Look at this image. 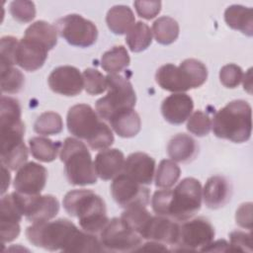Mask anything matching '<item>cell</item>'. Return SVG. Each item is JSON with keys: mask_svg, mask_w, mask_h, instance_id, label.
I'll list each match as a JSON object with an SVG mask.
<instances>
[{"mask_svg": "<svg viewBox=\"0 0 253 253\" xmlns=\"http://www.w3.org/2000/svg\"><path fill=\"white\" fill-rule=\"evenodd\" d=\"M28 240L35 246L49 251L102 252L100 239L93 233L82 231L68 219L35 222L26 230Z\"/></svg>", "mask_w": 253, "mask_h": 253, "instance_id": "obj_1", "label": "cell"}, {"mask_svg": "<svg viewBox=\"0 0 253 253\" xmlns=\"http://www.w3.org/2000/svg\"><path fill=\"white\" fill-rule=\"evenodd\" d=\"M25 126L21 120V106L12 97H1L0 136L1 162L10 170L23 166L28 159V149L24 143Z\"/></svg>", "mask_w": 253, "mask_h": 253, "instance_id": "obj_2", "label": "cell"}, {"mask_svg": "<svg viewBox=\"0 0 253 253\" xmlns=\"http://www.w3.org/2000/svg\"><path fill=\"white\" fill-rule=\"evenodd\" d=\"M202 186L195 178L183 179L173 190L156 191L151 199L153 211L157 215L176 220H187L201 209Z\"/></svg>", "mask_w": 253, "mask_h": 253, "instance_id": "obj_3", "label": "cell"}, {"mask_svg": "<svg viewBox=\"0 0 253 253\" xmlns=\"http://www.w3.org/2000/svg\"><path fill=\"white\" fill-rule=\"evenodd\" d=\"M66 124L72 135L85 140L94 150L107 149L114 142L111 128L87 104L72 106L67 113Z\"/></svg>", "mask_w": 253, "mask_h": 253, "instance_id": "obj_4", "label": "cell"}, {"mask_svg": "<svg viewBox=\"0 0 253 253\" xmlns=\"http://www.w3.org/2000/svg\"><path fill=\"white\" fill-rule=\"evenodd\" d=\"M62 204L69 215L78 218L86 232H100L109 221L104 200L91 190H72L64 196Z\"/></svg>", "mask_w": 253, "mask_h": 253, "instance_id": "obj_5", "label": "cell"}, {"mask_svg": "<svg viewBox=\"0 0 253 253\" xmlns=\"http://www.w3.org/2000/svg\"><path fill=\"white\" fill-rule=\"evenodd\" d=\"M215 136L232 142L247 141L252 130L251 106L244 100H235L217 111L211 121Z\"/></svg>", "mask_w": 253, "mask_h": 253, "instance_id": "obj_6", "label": "cell"}, {"mask_svg": "<svg viewBox=\"0 0 253 253\" xmlns=\"http://www.w3.org/2000/svg\"><path fill=\"white\" fill-rule=\"evenodd\" d=\"M208 78L206 65L194 58L185 59L176 66L167 63L158 68L155 79L158 85L169 92L183 93L202 86Z\"/></svg>", "mask_w": 253, "mask_h": 253, "instance_id": "obj_7", "label": "cell"}, {"mask_svg": "<svg viewBox=\"0 0 253 253\" xmlns=\"http://www.w3.org/2000/svg\"><path fill=\"white\" fill-rule=\"evenodd\" d=\"M59 156L64 163V171L70 184L86 186L97 182L94 162L82 141L74 137L65 138Z\"/></svg>", "mask_w": 253, "mask_h": 253, "instance_id": "obj_8", "label": "cell"}, {"mask_svg": "<svg viewBox=\"0 0 253 253\" xmlns=\"http://www.w3.org/2000/svg\"><path fill=\"white\" fill-rule=\"evenodd\" d=\"M108 93L96 102V111L105 121L117 112L133 109L136 95L131 83L122 75L109 74L107 77Z\"/></svg>", "mask_w": 253, "mask_h": 253, "instance_id": "obj_9", "label": "cell"}, {"mask_svg": "<svg viewBox=\"0 0 253 253\" xmlns=\"http://www.w3.org/2000/svg\"><path fill=\"white\" fill-rule=\"evenodd\" d=\"M141 236L122 218H112L100 231V242L104 251H136L141 245Z\"/></svg>", "mask_w": 253, "mask_h": 253, "instance_id": "obj_10", "label": "cell"}, {"mask_svg": "<svg viewBox=\"0 0 253 253\" xmlns=\"http://www.w3.org/2000/svg\"><path fill=\"white\" fill-rule=\"evenodd\" d=\"M54 27L69 44L79 47L92 45L98 37L96 26L78 14H70L57 20Z\"/></svg>", "mask_w": 253, "mask_h": 253, "instance_id": "obj_11", "label": "cell"}, {"mask_svg": "<svg viewBox=\"0 0 253 253\" xmlns=\"http://www.w3.org/2000/svg\"><path fill=\"white\" fill-rule=\"evenodd\" d=\"M214 237V229L211 223L205 217H197L180 225L177 249L175 251L202 250L210 244Z\"/></svg>", "mask_w": 253, "mask_h": 253, "instance_id": "obj_12", "label": "cell"}, {"mask_svg": "<svg viewBox=\"0 0 253 253\" xmlns=\"http://www.w3.org/2000/svg\"><path fill=\"white\" fill-rule=\"evenodd\" d=\"M111 194L115 202L125 209L146 207L150 200L148 188L135 182L124 173L115 177L111 184Z\"/></svg>", "mask_w": 253, "mask_h": 253, "instance_id": "obj_13", "label": "cell"}, {"mask_svg": "<svg viewBox=\"0 0 253 253\" xmlns=\"http://www.w3.org/2000/svg\"><path fill=\"white\" fill-rule=\"evenodd\" d=\"M23 214L31 222L48 221L53 218L59 211L57 199L51 195H23L15 192Z\"/></svg>", "mask_w": 253, "mask_h": 253, "instance_id": "obj_14", "label": "cell"}, {"mask_svg": "<svg viewBox=\"0 0 253 253\" xmlns=\"http://www.w3.org/2000/svg\"><path fill=\"white\" fill-rule=\"evenodd\" d=\"M0 213V236L2 243L5 244L20 234V221L24 215L15 192L2 197Z\"/></svg>", "mask_w": 253, "mask_h": 253, "instance_id": "obj_15", "label": "cell"}, {"mask_svg": "<svg viewBox=\"0 0 253 253\" xmlns=\"http://www.w3.org/2000/svg\"><path fill=\"white\" fill-rule=\"evenodd\" d=\"M46 178L47 171L43 166L28 162L19 168L14 179V189L23 195H40L45 186Z\"/></svg>", "mask_w": 253, "mask_h": 253, "instance_id": "obj_16", "label": "cell"}, {"mask_svg": "<svg viewBox=\"0 0 253 253\" xmlns=\"http://www.w3.org/2000/svg\"><path fill=\"white\" fill-rule=\"evenodd\" d=\"M47 82L53 92L63 96H76L84 88L83 75L76 67L70 65L54 68Z\"/></svg>", "mask_w": 253, "mask_h": 253, "instance_id": "obj_17", "label": "cell"}, {"mask_svg": "<svg viewBox=\"0 0 253 253\" xmlns=\"http://www.w3.org/2000/svg\"><path fill=\"white\" fill-rule=\"evenodd\" d=\"M47 51L48 48L42 42L23 37L16 48V64L27 71H36L45 62Z\"/></svg>", "mask_w": 253, "mask_h": 253, "instance_id": "obj_18", "label": "cell"}, {"mask_svg": "<svg viewBox=\"0 0 253 253\" xmlns=\"http://www.w3.org/2000/svg\"><path fill=\"white\" fill-rule=\"evenodd\" d=\"M179 229L180 225L167 216L152 215L144 228L141 237L150 241L176 245L179 237Z\"/></svg>", "mask_w": 253, "mask_h": 253, "instance_id": "obj_19", "label": "cell"}, {"mask_svg": "<svg viewBox=\"0 0 253 253\" xmlns=\"http://www.w3.org/2000/svg\"><path fill=\"white\" fill-rule=\"evenodd\" d=\"M155 171V160L146 153L134 152L125 160L123 173L141 185L151 184Z\"/></svg>", "mask_w": 253, "mask_h": 253, "instance_id": "obj_20", "label": "cell"}, {"mask_svg": "<svg viewBox=\"0 0 253 253\" xmlns=\"http://www.w3.org/2000/svg\"><path fill=\"white\" fill-rule=\"evenodd\" d=\"M193 108L194 102L189 95L185 93H174L163 100L161 113L168 123L180 125L190 118Z\"/></svg>", "mask_w": 253, "mask_h": 253, "instance_id": "obj_21", "label": "cell"}, {"mask_svg": "<svg viewBox=\"0 0 253 253\" xmlns=\"http://www.w3.org/2000/svg\"><path fill=\"white\" fill-rule=\"evenodd\" d=\"M124 164V153L117 148L103 149L96 155L94 161L96 174L102 180H111L117 177L123 171Z\"/></svg>", "mask_w": 253, "mask_h": 253, "instance_id": "obj_22", "label": "cell"}, {"mask_svg": "<svg viewBox=\"0 0 253 253\" xmlns=\"http://www.w3.org/2000/svg\"><path fill=\"white\" fill-rule=\"evenodd\" d=\"M204 202L210 209H219L230 200L231 189L228 181L222 176H212L208 179L202 190Z\"/></svg>", "mask_w": 253, "mask_h": 253, "instance_id": "obj_23", "label": "cell"}, {"mask_svg": "<svg viewBox=\"0 0 253 253\" xmlns=\"http://www.w3.org/2000/svg\"><path fill=\"white\" fill-rule=\"evenodd\" d=\"M111 127L122 137H133L140 130V118L133 109H126L115 113L108 120Z\"/></svg>", "mask_w": 253, "mask_h": 253, "instance_id": "obj_24", "label": "cell"}, {"mask_svg": "<svg viewBox=\"0 0 253 253\" xmlns=\"http://www.w3.org/2000/svg\"><path fill=\"white\" fill-rule=\"evenodd\" d=\"M198 151L196 140L186 134L178 133L168 142L167 152L169 157L176 162H188L192 160Z\"/></svg>", "mask_w": 253, "mask_h": 253, "instance_id": "obj_25", "label": "cell"}, {"mask_svg": "<svg viewBox=\"0 0 253 253\" xmlns=\"http://www.w3.org/2000/svg\"><path fill=\"white\" fill-rule=\"evenodd\" d=\"M226 24L233 30L251 37L253 35V11L242 5H231L224 12Z\"/></svg>", "mask_w": 253, "mask_h": 253, "instance_id": "obj_26", "label": "cell"}, {"mask_svg": "<svg viewBox=\"0 0 253 253\" xmlns=\"http://www.w3.org/2000/svg\"><path fill=\"white\" fill-rule=\"evenodd\" d=\"M133 12L128 6L116 5L112 7L106 16L108 28L116 35L126 34L134 25Z\"/></svg>", "mask_w": 253, "mask_h": 253, "instance_id": "obj_27", "label": "cell"}, {"mask_svg": "<svg viewBox=\"0 0 253 253\" xmlns=\"http://www.w3.org/2000/svg\"><path fill=\"white\" fill-rule=\"evenodd\" d=\"M29 145L32 155L37 160L42 162H51L56 158L62 144L60 141L54 142L46 137L35 136L30 138Z\"/></svg>", "mask_w": 253, "mask_h": 253, "instance_id": "obj_28", "label": "cell"}, {"mask_svg": "<svg viewBox=\"0 0 253 253\" xmlns=\"http://www.w3.org/2000/svg\"><path fill=\"white\" fill-rule=\"evenodd\" d=\"M130 62L127 50L123 45H117L106 51L101 57V66L109 74H118Z\"/></svg>", "mask_w": 253, "mask_h": 253, "instance_id": "obj_29", "label": "cell"}, {"mask_svg": "<svg viewBox=\"0 0 253 253\" xmlns=\"http://www.w3.org/2000/svg\"><path fill=\"white\" fill-rule=\"evenodd\" d=\"M152 42V32L143 22H136L126 33V42L133 52L146 49Z\"/></svg>", "mask_w": 253, "mask_h": 253, "instance_id": "obj_30", "label": "cell"}, {"mask_svg": "<svg viewBox=\"0 0 253 253\" xmlns=\"http://www.w3.org/2000/svg\"><path fill=\"white\" fill-rule=\"evenodd\" d=\"M24 37L42 42L48 50L53 48L57 42V31L55 27L44 21H37L29 26L25 31Z\"/></svg>", "mask_w": 253, "mask_h": 253, "instance_id": "obj_31", "label": "cell"}, {"mask_svg": "<svg viewBox=\"0 0 253 253\" xmlns=\"http://www.w3.org/2000/svg\"><path fill=\"white\" fill-rule=\"evenodd\" d=\"M152 32L157 42L170 44L174 42L179 36V25L173 18L162 16L154 21Z\"/></svg>", "mask_w": 253, "mask_h": 253, "instance_id": "obj_32", "label": "cell"}, {"mask_svg": "<svg viewBox=\"0 0 253 253\" xmlns=\"http://www.w3.org/2000/svg\"><path fill=\"white\" fill-rule=\"evenodd\" d=\"M180 175V167L173 160L164 159L159 163L156 170L155 185L161 189H169L176 184Z\"/></svg>", "mask_w": 253, "mask_h": 253, "instance_id": "obj_33", "label": "cell"}, {"mask_svg": "<svg viewBox=\"0 0 253 253\" xmlns=\"http://www.w3.org/2000/svg\"><path fill=\"white\" fill-rule=\"evenodd\" d=\"M63 128L62 119L59 114L54 112H44L38 117L35 122L34 129L42 135H52L59 133Z\"/></svg>", "mask_w": 253, "mask_h": 253, "instance_id": "obj_34", "label": "cell"}, {"mask_svg": "<svg viewBox=\"0 0 253 253\" xmlns=\"http://www.w3.org/2000/svg\"><path fill=\"white\" fill-rule=\"evenodd\" d=\"M151 216L152 215L145 209V207H133L126 209V211L122 213L121 218L141 236Z\"/></svg>", "mask_w": 253, "mask_h": 253, "instance_id": "obj_35", "label": "cell"}, {"mask_svg": "<svg viewBox=\"0 0 253 253\" xmlns=\"http://www.w3.org/2000/svg\"><path fill=\"white\" fill-rule=\"evenodd\" d=\"M25 78L23 73L11 66L1 68V90L3 93H18L24 86Z\"/></svg>", "mask_w": 253, "mask_h": 253, "instance_id": "obj_36", "label": "cell"}, {"mask_svg": "<svg viewBox=\"0 0 253 253\" xmlns=\"http://www.w3.org/2000/svg\"><path fill=\"white\" fill-rule=\"evenodd\" d=\"M84 88L90 95L102 94L107 89L106 77L97 69L87 68L83 71Z\"/></svg>", "mask_w": 253, "mask_h": 253, "instance_id": "obj_37", "label": "cell"}, {"mask_svg": "<svg viewBox=\"0 0 253 253\" xmlns=\"http://www.w3.org/2000/svg\"><path fill=\"white\" fill-rule=\"evenodd\" d=\"M10 13L16 21L28 23L36 17V7L32 1L16 0L10 3Z\"/></svg>", "mask_w": 253, "mask_h": 253, "instance_id": "obj_38", "label": "cell"}, {"mask_svg": "<svg viewBox=\"0 0 253 253\" xmlns=\"http://www.w3.org/2000/svg\"><path fill=\"white\" fill-rule=\"evenodd\" d=\"M211 128V121L210 117L202 111H196L192 114L187 123V129L197 136H205L209 134Z\"/></svg>", "mask_w": 253, "mask_h": 253, "instance_id": "obj_39", "label": "cell"}, {"mask_svg": "<svg viewBox=\"0 0 253 253\" xmlns=\"http://www.w3.org/2000/svg\"><path fill=\"white\" fill-rule=\"evenodd\" d=\"M18 41L16 38L8 36L1 39L0 45V55H1V68L11 67L16 64L15 53L18 45Z\"/></svg>", "mask_w": 253, "mask_h": 253, "instance_id": "obj_40", "label": "cell"}, {"mask_svg": "<svg viewBox=\"0 0 253 253\" xmlns=\"http://www.w3.org/2000/svg\"><path fill=\"white\" fill-rule=\"evenodd\" d=\"M219 79L224 87L235 88L243 79L242 69L233 63L226 64L222 66L219 71Z\"/></svg>", "mask_w": 253, "mask_h": 253, "instance_id": "obj_41", "label": "cell"}, {"mask_svg": "<svg viewBox=\"0 0 253 253\" xmlns=\"http://www.w3.org/2000/svg\"><path fill=\"white\" fill-rule=\"evenodd\" d=\"M230 242L233 251L251 252L252 251V234L240 230L232 231L229 234Z\"/></svg>", "mask_w": 253, "mask_h": 253, "instance_id": "obj_42", "label": "cell"}, {"mask_svg": "<svg viewBox=\"0 0 253 253\" xmlns=\"http://www.w3.org/2000/svg\"><path fill=\"white\" fill-rule=\"evenodd\" d=\"M133 6L138 16L145 20L153 19L161 10L160 1H134Z\"/></svg>", "mask_w": 253, "mask_h": 253, "instance_id": "obj_43", "label": "cell"}, {"mask_svg": "<svg viewBox=\"0 0 253 253\" xmlns=\"http://www.w3.org/2000/svg\"><path fill=\"white\" fill-rule=\"evenodd\" d=\"M236 223L243 228H252V203L242 204L236 211Z\"/></svg>", "mask_w": 253, "mask_h": 253, "instance_id": "obj_44", "label": "cell"}, {"mask_svg": "<svg viewBox=\"0 0 253 253\" xmlns=\"http://www.w3.org/2000/svg\"><path fill=\"white\" fill-rule=\"evenodd\" d=\"M201 251H216V252H226V251H233L231 245L226 242L225 240L221 239V240H216L214 242H211L210 244H208L207 246H205Z\"/></svg>", "mask_w": 253, "mask_h": 253, "instance_id": "obj_45", "label": "cell"}, {"mask_svg": "<svg viewBox=\"0 0 253 253\" xmlns=\"http://www.w3.org/2000/svg\"><path fill=\"white\" fill-rule=\"evenodd\" d=\"M167 251V247L160 242L156 241H150L143 245H140L136 251Z\"/></svg>", "mask_w": 253, "mask_h": 253, "instance_id": "obj_46", "label": "cell"}, {"mask_svg": "<svg viewBox=\"0 0 253 253\" xmlns=\"http://www.w3.org/2000/svg\"><path fill=\"white\" fill-rule=\"evenodd\" d=\"M10 173L8 171V168L4 165H2V190H1V194L3 195L6 190L8 189L9 185H10Z\"/></svg>", "mask_w": 253, "mask_h": 253, "instance_id": "obj_47", "label": "cell"}, {"mask_svg": "<svg viewBox=\"0 0 253 253\" xmlns=\"http://www.w3.org/2000/svg\"><path fill=\"white\" fill-rule=\"evenodd\" d=\"M243 86H244V89H247L248 92L250 93L251 92V69L248 70L247 74L244 75L243 77Z\"/></svg>", "mask_w": 253, "mask_h": 253, "instance_id": "obj_48", "label": "cell"}]
</instances>
